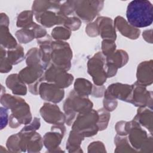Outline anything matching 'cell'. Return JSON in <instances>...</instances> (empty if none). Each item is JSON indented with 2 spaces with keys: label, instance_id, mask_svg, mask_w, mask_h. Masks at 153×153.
<instances>
[{
  "label": "cell",
  "instance_id": "1",
  "mask_svg": "<svg viewBox=\"0 0 153 153\" xmlns=\"http://www.w3.org/2000/svg\"><path fill=\"white\" fill-rule=\"evenodd\" d=\"M126 17L128 23L135 28L150 26L153 20L152 5L146 0L132 1L128 4Z\"/></svg>",
  "mask_w": 153,
  "mask_h": 153
},
{
  "label": "cell",
  "instance_id": "2",
  "mask_svg": "<svg viewBox=\"0 0 153 153\" xmlns=\"http://www.w3.org/2000/svg\"><path fill=\"white\" fill-rule=\"evenodd\" d=\"M98 113L93 110L80 114L73 124L72 130L82 136L94 135L98 131L96 123L98 121Z\"/></svg>",
  "mask_w": 153,
  "mask_h": 153
},
{
  "label": "cell",
  "instance_id": "3",
  "mask_svg": "<svg viewBox=\"0 0 153 153\" xmlns=\"http://www.w3.org/2000/svg\"><path fill=\"white\" fill-rule=\"evenodd\" d=\"M92 105V103L88 99L85 97V96L71 92L64 103V110L68 115V121L69 119H74L76 112H79L82 114L90 111Z\"/></svg>",
  "mask_w": 153,
  "mask_h": 153
},
{
  "label": "cell",
  "instance_id": "4",
  "mask_svg": "<svg viewBox=\"0 0 153 153\" xmlns=\"http://www.w3.org/2000/svg\"><path fill=\"white\" fill-rule=\"evenodd\" d=\"M52 52L51 57L54 65L65 70L70 68V60L72 59V51L66 42L56 41L51 44Z\"/></svg>",
  "mask_w": 153,
  "mask_h": 153
},
{
  "label": "cell",
  "instance_id": "5",
  "mask_svg": "<svg viewBox=\"0 0 153 153\" xmlns=\"http://www.w3.org/2000/svg\"><path fill=\"white\" fill-rule=\"evenodd\" d=\"M74 10L77 15L84 22L93 20L103 7V1H73Z\"/></svg>",
  "mask_w": 153,
  "mask_h": 153
},
{
  "label": "cell",
  "instance_id": "6",
  "mask_svg": "<svg viewBox=\"0 0 153 153\" xmlns=\"http://www.w3.org/2000/svg\"><path fill=\"white\" fill-rule=\"evenodd\" d=\"M105 62V58L100 53H97L88 61V72L97 85L103 84L106 81L107 76Z\"/></svg>",
  "mask_w": 153,
  "mask_h": 153
},
{
  "label": "cell",
  "instance_id": "7",
  "mask_svg": "<svg viewBox=\"0 0 153 153\" xmlns=\"http://www.w3.org/2000/svg\"><path fill=\"white\" fill-rule=\"evenodd\" d=\"M65 69L52 65L45 73L44 77L48 82H54L59 88L68 87L72 83L73 76L66 72Z\"/></svg>",
  "mask_w": 153,
  "mask_h": 153
},
{
  "label": "cell",
  "instance_id": "8",
  "mask_svg": "<svg viewBox=\"0 0 153 153\" xmlns=\"http://www.w3.org/2000/svg\"><path fill=\"white\" fill-rule=\"evenodd\" d=\"M133 85L122 84L120 83L113 84L108 87L105 93L106 99L118 98L123 101L131 102Z\"/></svg>",
  "mask_w": 153,
  "mask_h": 153
},
{
  "label": "cell",
  "instance_id": "9",
  "mask_svg": "<svg viewBox=\"0 0 153 153\" xmlns=\"http://www.w3.org/2000/svg\"><path fill=\"white\" fill-rule=\"evenodd\" d=\"M42 117L49 123L63 124L65 121V117L60 111L58 106L50 103H44L40 110Z\"/></svg>",
  "mask_w": 153,
  "mask_h": 153
},
{
  "label": "cell",
  "instance_id": "10",
  "mask_svg": "<svg viewBox=\"0 0 153 153\" xmlns=\"http://www.w3.org/2000/svg\"><path fill=\"white\" fill-rule=\"evenodd\" d=\"M55 84L42 83L39 87V94L42 99L58 103L64 96V91Z\"/></svg>",
  "mask_w": 153,
  "mask_h": 153
},
{
  "label": "cell",
  "instance_id": "11",
  "mask_svg": "<svg viewBox=\"0 0 153 153\" xmlns=\"http://www.w3.org/2000/svg\"><path fill=\"white\" fill-rule=\"evenodd\" d=\"M99 33H100L101 36L103 39L109 40H115L116 34L111 19L105 17H100L97 19L96 22Z\"/></svg>",
  "mask_w": 153,
  "mask_h": 153
},
{
  "label": "cell",
  "instance_id": "12",
  "mask_svg": "<svg viewBox=\"0 0 153 153\" xmlns=\"http://www.w3.org/2000/svg\"><path fill=\"white\" fill-rule=\"evenodd\" d=\"M44 69L39 66H28L23 69L19 74V78L27 84L36 82V79H41Z\"/></svg>",
  "mask_w": 153,
  "mask_h": 153
},
{
  "label": "cell",
  "instance_id": "13",
  "mask_svg": "<svg viewBox=\"0 0 153 153\" xmlns=\"http://www.w3.org/2000/svg\"><path fill=\"white\" fill-rule=\"evenodd\" d=\"M115 25L121 33L130 39H136L140 30L129 25L122 17L118 16L115 20Z\"/></svg>",
  "mask_w": 153,
  "mask_h": 153
},
{
  "label": "cell",
  "instance_id": "14",
  "mask_svg": "<svg viewBox=\"0 0 153 153\" xmlns=\"http://www.w3.org/2000/svg\"><path fill=\"white\" fill-rule=\"evenodd\" d=\"M5 82L7 87L12 90L13 94L17 95H25L26 94V87L19 78V75L11 74L9 75L6 79Z\"/></svg>",
  "mask_w": 153,
  "mask_h": 153
},
{
  "label": "cell",
  "instance_id": "15",
  "mask_svg": "<svg viewBox=\"0 0 153 153\" xmlns=\"http://www.w3.org/2000/svg\"><path fill=\"white\" fill-rule=\"evenodd\" d=\"M35 18L38 22L46 27H51L56 24L60 25V18L59 14L51 11H45L40 13L35 14Z\"/></svg>",
  "mask_w": 153,
  "mask_h": 153
},
{
  "label": "cell",
  "instance_id": "16",
  "mask_svg": "<svg viewBox=\"0 0 153 153\" xmlns=\"http://www.w3.org/2000/svg\"><path fill=\"white\" fill-rule=\"evenodd\" d=\"M1 45L4 48L11 50L17 47V42L9 32L8 26L1 25Z\"/></svg>",
  "mask_w": 153,
  "mask_h": 153
},
{
  "label": "cell",
  "instance_id": "17",
  "mask_svg": "<svg viewBox=\"0 0 153 153\" xmlns=\"http://www.w3.org/2000/svg\"><path fill=\"white\" fill-rule=\"evenodd\" d=\"M128 60V56L126 51L123 50H117L114 54L113 53L107 56L106 62L117 68H121L126 64Z\"/></svg>",
  "mask_w": 153,
  "mask_h": 153
},
{
  "label": "cell",
  "instance_id": "18",
  "mask_svg": "<svg viewBox=\"0 0 153 153\" xmlns=\"http://www.w3.org/2000/svg\"><path fill=\"white\" fill-rule=\"evenodd\" d=\"M60 7L58 1H35L33 3L32 10L36 13L45 11L47 9H58Z\"/></svg>",
  "mask_w": 153,
  "mask_h": 153
},
{
  "label": "cell",
  "instance_id": "19",
  "mask_svg": "<svg viewBox=\"0 0 153 153\" xmlns=\"http://www.w3.org/2000/svg\"><path fill=\"white\" fill-rule=\"evenodd\" d=\"M91 83L89 81L83 78H78L76 79L74 88L77 94L86 96L91 93Z\"/></svg>",
  "mask_w": 153,
  "mask_h": 153
},
{
  "label": "cell",
  "instance_id": "20",
  "mask_svg": "<svg viewBox=\"0 0 153 153\" xmlns=\"http://www.w3.org/2000/svg\"><path fill=\"white\" fill-rule=\"evenodd\" d=\"M64 133H47L44 136V144L48 148H55L60 143Z\"/></svg>",
  "mask_w": 153,
  "mask_h": 153
},
{
  "label": "cell",
  "instance_id": "21",
  "mask_svg": "<svg viewBox=\"0 0 153 153\" xmlns=\"http://www.w3.org/2000/svg\"><path fill=\"white\" fill-rule=\"evenodd\" d=\"M7 58L12 65L20 63L24 59L23 50L22 46L17 45L16 48L7 51Z\"/></svg>",
  "mask_w": 153,
  "mask_h": 153
},
{
  "label": "cell",
  "instance_id": "22",
  "mask_svg": "<svg viewBox=\"0 0 153 153\" xmlns=\"http://www.w3.org/2000/svg\"><path fill=\"white\" fill-rule=\"evenodd\" d=\"M32 16L33 13L32 11H25L21 13L18 17L17 20V27H27L32 22Z\"/></svg>",
  "mask_w": 153,
  "mask_h": 153
},
{
  "label": "cell",
  "instance_id": "23",
  "mask_svg": "<svg viewBox=\"0 0 153 153\" xmlns=\"http://www.w3.org/2000/svg\"><path fill=\"white\" fill-rule=\"evenodd\" d=\"M16 36L20 42L26 44L32 41L35 35L32 30L29 29L27 27L23 28L16 32Z\"/></svg>",
  "mask_w": 153,
  "mask_h": 153
},
{
  "label": "cell",
  "instance_id": "24",
  "mask_svg": "<svg viewBox=\"0 0 153 153\" xmlns=\"http://www.w3.org/2000/svg\"><path fill=\"white\" fill-rule=\"evenodd\" d=\"M6 56V51L4 47L1 46V65L0 71L1 73H7L12 68V64Z\"/></svg>",
  "mask_w": 153,
  "mask_h": 153
},
{
  "label": "cell",
  "instance_id": "25",
  "mask_svg": "<svg viewBox=\"0 0 153 153\" xmlns=\"http://www.w3.org/2000/svg\"><path fill=\"white\" fill-rule=\"evenodd\" d=\"M51 35L52 36H53V38H54L56 39H68L70 37L71 32L66 28L63 27H57L52 30Z\"/></svg>",
  "mask_w": 153,
  "mask_h": 153
},
{
  "label": "cell",
  "instance_id": "26",
  "mask_svg": "<svg viewBox=\"0 0 153 153\" xmlns=\"http://www.w3.org/2000/svg\"><path fill=\"white\" fill-rule=\"evenodd\" d=\"M97 113L99 117V120H98L97 125L99 129L102 130L107 127L109 118V114L106 110H103V109H99L97 111Z\"/></svg>",
  "mask_w": 153,
  "mask_h": 153
},
{
  "label": "cell",
  "instance_id": "27",
  "mask_svg": "<svg viewBox=\"0 0 153 153\" xmlns=\"http://www.w3.org/2000/svg\"><path fill=\"white\" fill-rule=\"evenodd\" d=\"M115 44L112 40L106 39L102 42V51L107 56L111 55L115 50Z\"/></svg>",
  "mask_w": 153,
  "mask_h": 153
},
{
  "label": "cell",
  "instance_id": "28",
  "mask_svg": "<svg viewBox=\"0 0 153 153\" xmlns=\"http://www.w3.org/2000/svg\"><path fill=\"white\" fill-rule=\"evenodd\" d=\"M64 25L67 27V28L71 30H76L79 28L81 25V21L77 17H71V18H66L65 21Z\"/></svg>",
  "mask_w": 153,
  "mask_h": 153
},
{
  "label": "cell",
  "instance_id": "29",
  "mask_svg": "<svg viewBox=\"0 0 153 153\" xmlns=\"http://www.w3.org/2000/svg\"><path fill=\"white\" fill-rule=\"evenodd\" d=\"M8 110L7 108L1 107V129H3L7 124Z\"/></svg>",
  "mask_w": 153,
  "mask_h": 153
},
{
  "label": "cell",
  "instance_id": "30",
  "mask_svg": "<svg viewBox=\"0 0 153 153\" xmlns=\"http://www.w3.org/2000/svg\"><path fill=\"white\" fill-rule=\"evenodd\" d=\"M40 126L39 119L37 118H34V121L29 126H26L23 128L22 131H33L34 130H37Z\"/></svg>",
  "mask_w": 153,
  "mask_h": 153
},
{
  "label": "cell",
  "instance_id": "31",
  "mask_svg": "<svg viewBox=\"0 0 153 153\" xmlns=\"http://www.w3.org/2000/svg\"><path fill=\"white\" fill-rule=\"evenodd\" d=\"M103 104L105 108L107 111H113L117 106V102L116 100L112 99H106L105 98L103 101Z\"/></svg>",
  "mask_w": 153,
  "mask_h": 153
},
{
  "label": "cell",
  "instance_id": "32",
  "mask_svg": "<svg viewBox=\"0 0 153 153\" xmlns=\"http://www.w3.org/2000/svg\"><path fill=\"white\" fill-rule=\"evenodd\" d=\"M1 25H4L7 26H8L9 25L8 17L6 14L3 13H1Z\"/></svg>",
  "mask_w": 153,
  "mask_h": 153
}]
</instances>
